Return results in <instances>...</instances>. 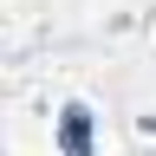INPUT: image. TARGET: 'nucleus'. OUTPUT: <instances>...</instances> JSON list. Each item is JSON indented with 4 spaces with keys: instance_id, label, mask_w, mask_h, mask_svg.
<instances>
[{
    "instance_id": "obj_1",
    "label": "nucleus",
    "mask_w": 156,
    "mask_h": 156,
    "mask_svg": "<svg viewBox=\"0 0 156 156\" xmlns=\"http://www.w3.org/2000/svg\"><path fill=\"white\" fill-rule=\"evenodd\" d=\"M58 143H65V156H91V117L78 111V104L58 117Z\"/></svg>"
}]
</instances>
